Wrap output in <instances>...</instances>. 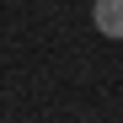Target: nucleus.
I'll list each match as a JSON object with an SVG mask.
<instances>
[{
  "label": "nucleus",
  "mask_w": 123,
  "mask_h": 123,
  "mask_svg": "<svg viewBox=\"0 0 123 123\" xmlns=\"http://www.w3.org/2000/svg\"><path fill=\"white\" fill-rule=\"evenodd\" d=\"M91 27L123 43V0H91Z\"/></svg>",
  "instance_id": "1"
}]
</instances>
